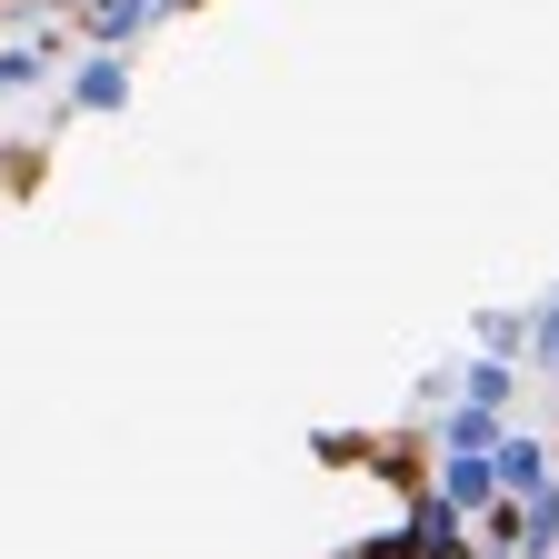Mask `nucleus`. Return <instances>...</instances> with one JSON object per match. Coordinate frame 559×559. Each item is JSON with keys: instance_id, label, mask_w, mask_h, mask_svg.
<instances>
[{"instance_id": "1", "label": "nucleus", "mask_w": 559, "mask_h": 559, "mask_svg": "<svg viewBox=\"0 0 559 559\" xmlns=\"http://www.w3.org/2000/svg\"><path fill=\"white\" fill-rule=\"evenodd\" d=\"M489 489H500V500H539V489H549V440L510 419V430L489 440Z\"/></svg>"}, {"instance_id": "2", "label": "nucleus", "mask_w": 559, "mask_h": 559, "mask_svg": "<svg viewBox=\"0 0 559 559\" xmlns=\"http://www.w3.org/2000/svg\"><path fill=\"white\" fill-rule=\"evenodd\" d=\"M70 11H81L91 50H130L140 31H160V21H170V0H70Z\"/></svg>"}, {"instance_id": "3", "label": "nucleus", "mask_w": 559, "mask_h": 559, "mask_svg": "<svg viewBox=\"0 0 559 559\" xmlns=\"http://www.w3.org/2000/svg\"><path fill=\"white\" fill-rule=\"evenodd\" d=\"M70 110H130V50H81L70 60Z\"/></svg>"}, {"instance_id": "4", "label": "nucleus", "mask_w": 559, "mask_h": 559, "mask_svg": "<svg viewBox=\"0 0 559 559\" xmlns=\"http://www.w3.org/2000/svg\"><path fill=\"white\" fill-rule=\"evenodd\" d=\"M60 60H70V40H60V31H31V40H0V100H11V91H40V81H50Z\"/></svg>"}, {"instance_id": "5", "label": "nucleus", "mask_w": 559, "mask_h": 559, "mask_svg": "<svg viewBox=\"0 0 559 559\" xmlns=\"http://www.w3.org/2000/svg\"><path fill=\"white\" fill-rule=\"evenodd\" d=\"M430 500H450L460 520H479L489 500H500V489H489V460H469V450H440V489Z\"/></svg>"}, {"instance_id": "6", "label": "nucleus", "mask_w": 559, "mask_h": 559, "mask_svg": "<svg viewBox=\"0 0 559 559\" xmlns=\"http://www.w3.org/2000/svg\"><path fill=\"white\" fill-rule=\"evenodd\" d=\"M450 400L500 409V419H510V409H520V370H510V360H460V390H450Z\"/></svg>"}, {"instance_id": "7", "label": "nucleus", "mask_w": 559, "mask_h": 559, "mask_svg": "<svg viewBox=\"0 0 559 559\" xmlns=\"http://www.w3.org/2000/svg\"><path fill=\"white\" fill-rule=\"evenodd\" d=\"M510 419L500 409H469V400H440V450H469V460H489V440H500Z\"/></svg>"}, {"instance_id": "8", "label": "nucleus", "mask_w": 559, "mask_h": 559, "mask_svg": "<svg viewBox=\"0 0 559 559\" xmlns=\"http://www.w3.org/2000/svg\"><path fill=\"white\" fill-rule=\"evenodd\" d=\"M520 349V310H479V360H510Z\"/></svg>"}]
</instances>
